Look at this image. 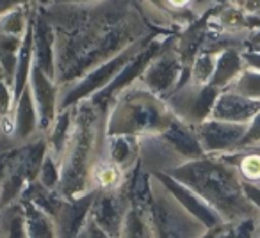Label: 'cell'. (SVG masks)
I'll return each mask as SVG.
<instances>
[{"label": "cell", "instance_id": "1", "mask_svg": "<svg viewBox=\"0 0 260 238\" xmlns=\"http://www.w3.org/2000/svg\"><path fill=\"white\" fill-rule=\"evenodd\" d=\"M94 178H96V181L102 187H112V185H116L119 181L121 174H119V169L114 164H102L94 171Z\"/></svg>", "mask_w": 260, "mask_h": 238}, {"label": "cell", "instance_id": "2", "mask_svg": "<svg viewBox=\"0 0 260 238\" xmlns=\"http://www.w3.org/2000/svg\"><path fill=\"white\" fill-rule=\"evenodd\" d=\"M241 173L251 181L260 180V155H248L241 162Z\"/></svg>", "mask_w": 260, "mask_h": 238}, {"label": "cell", "instance_id": "3", "mask_svg": "<svg viewBox=\"0 0 260 238\" xmlns=\"http://www.w3.org/2000/svg\"><path fill=\"white\" fill-rule=\"evenodd\" d=\"M166 2H168V6L173 9H184V8H187L191 0H166Z\"/></svg>", "mask_w": 260, "mask_h": 238}]
</instances>
